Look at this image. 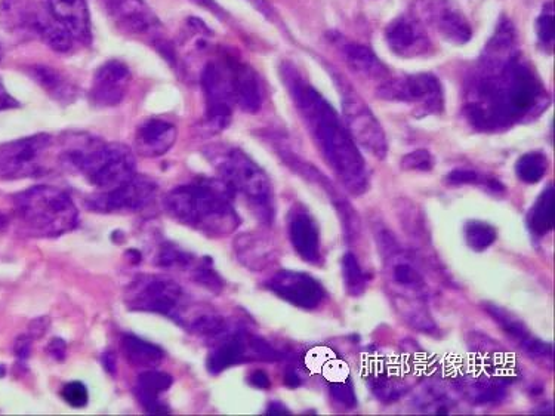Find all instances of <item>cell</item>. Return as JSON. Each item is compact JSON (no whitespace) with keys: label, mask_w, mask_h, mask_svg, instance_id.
I'll return each instance as SVG.
<instances>
[{"label":"cell","mask_w":555,"mask_h":416,"mask_svg":"<svg viewBox=\"0 0 555 416\" xmlns=\"http://www.w3.org/2000/svg\"><path fill=\"white\" fill-rule=\"evenodd\" d=\"M536 33H538L539 43H541L542 48L553 51L555 36L553 3H547L544 9H542L541 15H539L538 21H536Z\"/></svg>","instance_id":"37"},{"label":"cell","mask_w":555,"mask_h":416,"mask_svg":"<svg viewBox=\"0 0 555 416\" xmlns=\"http://www.w3.org/2000/svg\"><path fill=\"white\" fill-rule=\"evenodd\" d=\"M157 193V186L146 177L135 175L128 183L117 189L100 191L86 200V206L91 211L113 214V212L141 211L153 202Z\"/></svg>","instance_id":"15"},{"label":"cell","mask_w":555,"mask_h":416,"mask_svg":"<svg viewBox=\"0 0 555 416\" xmlns=\"http://www.w3.org/2000/svg\"><path fill=\"white\" fill-rule=\"evenodd\" d=\"M342 274H344V285L348 294L360 297L366 291V277L360 268L359 261L351 252L342 258Z\"/></svg>","instance_id":"35"},{"label":"cell","mask_w":555,"mask_h":416,"mask_svg":"<svg viewBox=\"0 0 555 416\" xmlns=\"http://www.w3.org/2000/svg\"><path fill=\"white\" fill-rule=\"evenodd\" d=\"M236 252L240 261L252 270H261L265 265L270 264L271 255H273L271 246L254 234L240 236L236 242Z\"/></svg>","instance_id":"29"},{"label":"cell","mask_w":555,"mask_h":416,"mask_svg":"<svg viewBox=\"0 0 555 416\" xmlns=\"http://www.w3.org/2000/svg\"><path fill=\"white\" fill-rule=\"evenodd\" d=\"M0 58H2V51H0Z\"/></svg>","instance_id":"51"},{"label":"cell","mask_w":555,"mask_h":416,"mask_svg":"<svg viewBox=\"0 0 555 416\" xmlns=\"http://www.w3.org/2000/svg\"><path fill=\"white\" fill-rule=\"evenodd\" d=\"M122 350L126 360L131 363L134 368L153 369L159 366L165 359V353L162 348L134 337V335H126L122 341Z\"/></svg>","instance_id":"27"},{"label":"cell","mask_w":555,"mask_h":416,"mask_svg":"<svg viewBox=\"0 0 555 416\" xmlns=\"http://www.w3.org/2000/svg\"><path fill=\"white\" fill-rule=\"evenodd\" d=\"M48 353L58 362H63L66 359V342L60 340V338H54L49 342Z\"/></svg>","instance_id":"43"},{"label":"cell","mask_w":555,"mask_h":416,"mask_svg":"<svg viewBox=\"0 0 555 416\" xmlns=\"http://www.w3.org/2000/svg\"><path fill=\"white\" fill-rule=\"evenodd\" d=\"M555 224V191L553 186L539 194L535 205L530 209L527 226L532 234L542 237L553 230Z\"/></svg>","instance_id":"28"},{"label":"cell","mask_w":555,"mask_h":416,"mask_svg":"<svg viewBox=\"0 0 555 416\" xmlns=\"http://www.w3.org/2000/svg\"><path fill=\"white\" fill-rule=\"evenodd\" d=\"M61 396L72 408H85L88 403V388L79 381L69 382L61 390Z\"/></svg>","instance_id":"41"},{"label":"cell","mask_w":555,"mask_h":416,"mask_svg":"<svg viewBox=\"0 0 555 416\" xmlns=\"http://www.w3.org/2000/svg\"><path fill=\"white\" fill-rule=\"evenodd\" d=\"M385 38L391 51L403 58L422 57L433 48L427 27L412 12L391 21Z\"/></svg>","instance_id":"17"},{"label":"cell","mask_w":555,"mask_h":416,"mask_svg":"<svg viewBox=\"0 0 555 416\" xmlns=\"http://www.w3.org/2000/svg\"><path fill=\"white\" fill-rule=\"evenodd\" d=\"M174 378L165 372L148 371L138 377L137 396L148 414H168L169 409L160 403L159 396L171 388Z\"/></svg>","instance_id":"26"},{"label":"cell","mask_w":555,"mask_h":416,"mask_svg":"<svg viewBox=\"0 0 555 416\" xmlns=\"http://www.w3.org/2000/svg\"><path fill=\"white\" fill-rule=\"evenodd\" d=\"M33 27L54 51L67 52L73 48L74 39L60 23L54 20L48 12L36 15Z\"/></svg>","instance_id":"30"},{"label":"cell","mask_w":555,"mask_h":416,"mask_svg":"<svg viewBox=\"0 0 555 416\" xmlns=\"http://www.w3.org/2000/svg\"><path fill=\"white\" fill-rule=\"evenodd\" d=\"M196 2L205 3V5H211V0H196Z\"/></svg>","instance_id":"50"},{"label":"cell","mask_w":555,"mask_h":416,"mask_svg":"<svg viewBox=\"0 0 555 416\" xmlns=\"http://www.w3.org/2000/svg\"><path fill=\"white\" fill-rule=\"evenodd\" d=\"M341 97L344 122L357 146L372 154L375 159H385L388 153L387 138L381 123L369 109L356 89L344 76L331 72Z\"/></svg>","instance_id":"8"},{"label":"cell","mask_w":555,"mask_h":416,"mask_svg":"<svg viewBox=\"0 0 555 416\" xmlns=\"http://www.w3.org/2000/svg\"><path fill=\"white\" fill-rule=\"evenodd\" d=\"M465 393L474 405L501 402L505 397V388L501 379L474 378L465 382Z\"/></svg>","instance_id":"31"},{"label":"cell","mask_w":555,"mask_h":416,"mask_svg":"<svg viewBox=\"0 0 555 416\" xmlns=\"http://www.w3.org/2000/svg\"><path fill=\"white\" fill-rule=\"evenodd\" d=\"M202 88L206 101V128L220 132L230 125L236 106L231 55L206 64L202 72Z\"/></svg>","instance_id":"10"},{"label":"cell","mask_w":555,"mask_h":416,"mask_svg":"<svg viewBox=\"0 0 555 416\" xmlns=\"http://www.w3.org/2000/svg\"><path fill=\"white\" fill-rule=\"evenodd\" d=\"M412 14L446 42L464 45L473 36L470 23L452 0H416Z\"/></svg>","instance_id":"13"},{"label":"cell","mask_w":555,"mask_h":416,"mask_svg":"<svg viewBox=\"0 0 555 416\" xmlns=\"http://www.w3.org/2000/svg\"><path fill=\"white\" fill-rule=\"evenodd\" d=\"M548 95L516 45L510 21L499 24L468 80L465 116L474 128L496 132L547 109Z\"/></svg>","instance_id":"1"},{"label":"cell","mask_w":555,"mask_h":416,"mask_svg":"<svg viewBox=\"0 0 555 416\" xmlns=\"http://www.w3.org/2000/svg\"><path fill=\"white\" fill-rule=\"evenodd\" d=\"M231 66H233L236 106L246 113H258L262 107L264 92H262L261 80H259L257 72L248 64L233 57H231Z\"/></svg>","instance_id":"24"},{"label":"cell","mask_w":555,"mask_h":416,"mask_svg":"<svg viewBox=\"0 0 555 416\" xmlns=\"http://www.w3.org/2000/svg\"><path fill=\"white\" fill-rule=\"evenodd\" d=\"M285 382L286 384L289 385V387H292V388L298 387L299 385L298 375H296L295 372H288V374H286V377H285Z\"/></svg>","instance_id":"49"},{"label":"cell","mask_w":555,"mask_h":416,"mask_svg":"<svg viewBox=\"0 0 555 416\" xmlns=\"http://www.w3.org/2000/svg\"><path fill=\"white\" fill-rule=\"evenodd\" d=\"M277 359L279 354L261 338L252 337L245 332H236V334L227 335L220 344L215 345L208 357V371L217 375L246 360L273 362Z\"/></svg>","instance_id":"14"},{"label":"cell","mask_w":555,"mask_h":416,"mask_svg":"<svg viewBox=\"0 0 555 416\" xmlns=\"http://www.w3.org/2000/svg\"><path fill=\"white\" fill-rule=\"evenodd\" d=\"M126 303L131 310L159 313L178 323H187L188 303L180 285L160 277L144 276L128 289Z\"/></svg>","instance_id":"11"},{"label":"cell","mask_w":555,"mask_h":416,"mask_svg":"<svg viewBox=\"0 0 555 416\" xmlns=\"http://www.w3.org/2000/svg\"><path fill=\"white\" fill-rule=\"evenodd\" d=\"M267 286L277 297L302 310H314L326 297L322 283L302 271H279L268 280Z\"/></svg>","instance_id":"16"},{"label":"cell","mask_w":555,"mask_h":416,"mask_svg":"<svg viewBox=\"0 0 555 416\" xmlns=\"http://www.w3.org/2000/svg\"><path fill=\"white\" fill-rule=\"evenodd\" d=\"M30 350H32V344L27 337L18 338L17 344H15V353L20 359H27L30 356Z\"/></svg>","instance_id":"46"},{"label":"cell","mask_w":555,"mask_h":416,"mask_svg":"<svg viewBox=\"0 0 555 416\" xmlns=\"http://www.w3.org/2000/svg\"><path fill=\"white\" fill-rule=\"evenodd\" d=\"M480 181L479 174L471 169H455L447 175V183L453 186H461V184H477Z\"/></svg>","instance_id":"42"},{"label":"cell","mask_w":555,"mask_h":416,"mask_svg":"<svg viewBox=\"0 0 555 416\" xmlns=\"http://www.w3.org/2000/svg\"><path fill=\"white\" fill-rule=\"evenodd\" d=\"M206 157L220 174L221 180L240 193L255 217L264 224L274 220V193L270 178L248 154L230 146H212Z\"/></svg>","instance_id":"6"},{"label":"cell","mask_w":555,"mask_h":416,"mask_svg":"<svg viewBox=\"0 0 555 416\" xmlns=\"http://www.w3.org/2000/svg\"><path fill=\"white\" fill-rule=\"evenodd\" d=\"M197 261L190 252L183 251L174 243H165L156 258V265L160 268H190Z\"/></svg>","instance_id":"36"},{"label":"cell","mask_w":555,"mask_h":416,"mask_svg":"<svg viewBox=\"0 0 555 416\" xmlns=\"http://www.w3.org/2000/svg\"><path fill=\"white\" fill-rule=\"evenodd\" d=\"M400 166L403 171H431L434 166L433 154L424 149L415 150L403 157Z\"/></svg>","instance_id":"39"},{"label":"cell","mask_w":555,"mask_h":416,"mask_svg":"<svg viewBox=\"0 0 555 416\" xmlns=\"http://www.w3.org/2000/svg\"><path fill=\"white\" fill-rule=\"evenodd\" d=\"M289 237L302 260L310 264L320 263V231L308 212H292Z\"/></svg>","instance_id":"23"},{"label":"cell","mask_w":555,"mask_h":416,"mask_svg":"<svg viewBox=\"0 0 555 416\" xmlns=\"http://www.w3.org/2000/svg\"><path fill=\"white\" fill-rule=\"evenodd\" d=\"M177 135V128L168 120L148 119L137 129V152L144 157L163 156L175 146Z\"/></svg>","instance_id":"22"},{"label":"cell","mask_w":555,"mask_h":416,"mask_svg":"<svg viewBox=\"0 0 555 416\" xmlns=\"http://www.w3.org/2000/svg\"><path fill=\"white\" fill-rule=\"evenodd\" d=\"M117 27L134 36H154L159 20L144 0H104Z\"/></svg>","instance_id":"19"},{"label":"cell","mask_w":555,"mask_h":416,"mask_svg":"<svg viewBox=\"0 0 555 416\" xmlns=\"http://www.w3.org/2000/svg\"><path fill=\"white\" fill-rule=\"evenodd\" d=\"M267 414H288V409L285 406L280 405V403H271L270 408H268Z\"/></svg>","instance_id":"48"},{"label":"cell","mask_w":555,"mask_h":416,"mask_svg":"<svg viewBox=\"0 0 555 416\" xmlns=\"http://www.w3.org/2000/svg\"><path fill=\"white\" fill-rule=\"evenodd\" d=\"M338 48L347 66L357 75L381 83L390 77V70L373 54V51H370L368 46L339 38Z\"/></svg>","instance_id":"25"},{"label":"cell","mask_w":555,"mask_h":416,"mask_svg":"<svg viewBox=\"0 0 555 416\" xmlns=\"http://www.w3.org/2000/svg\"><path fill=\"white\" fill-rule=\"evenodd\" d=\"M209 261L206 260L205 263L196 264V267L193 268V279L209 291L221 292V289L224 288V282H222L221 277L218 276L217 271L212 268Z\"/></svg>","instance_id":"38"},{"label":"cell","mask_w":555,"mask_h":416,"mask_svg":"<svg viewBox=\"0 0 555 416\" xmlns=\"http://www.w3.org/2000/svg\"><path fill=\"white\" fill-rule=\"evenodd\" d=\"M331 394L333 399L344 406L345 409L354 408L357 405L356 393H354L353 384L350 379H342V381L331 382Z\"/></svg>","instance_id":"40"},{"label":"cell","mask_w":555,"mask_h":416,"mask_svg":"<svg viewBox=\"0 0 555 416\" xmlns=\"http://www.w3.org/2000/svg\"><path fill=\"white\" fill-rule=\"evenodd\" d=\"M131 83V72L120 61H109L98 69L89 98L95 107H116L122 103Z\"/></svg>","instance_id":"18"},{"label":"cell","mask_w":555,"mask_h":416,"mask_svg":"<svg viewBox=\"0 0 555 416\" xmlns=\"http://www.w3.org/2000/svg\"><path fill=\"white\" fill-rule=\"evenodd\" d=\"M464 234L467 245L477 252L486 251L498 239L495 227L483 223V221H470V223H467Z\"/></svg>","instance_id":"34"},{"label":"cell","mask_w":555,"mask_h":416,"mask_svg":"<svg viewBox=\"0 0 555 416\" xmlns=\"http://www.w3.org/2000/svg\"><path fill=\"white\" fill-rule=\"evenodd\" d=\"M51 135L37 134L0 146V180H26L45 175L51 165Z\"/></svg>","instance_id":"9"},{"label":"cell","mask_w":555,"mask_h":416,"mask_svg":"<svg viewBox=\"0 0 555 416\" xmlns=\"http://www.w3.org/2000/svg\"><path fill=\"white\" fill-rule=\"evenodd\" d=\"M547 171L548 159L541 152L523 154L516 163L517 177L526 184L539 183L545 177Z\"/></svg>","instance_id":"33"},{"label":"cell","mask_w":555,"mask_h":416,"mask_svg":"<svg viewBox=\"0 0 555 416\" xmlns=\"http://www.w3.org/2000/svg\"><path fill=\"white\" fill-rule=\"evenodd\" d=\"M233 199L234 191L221 178H197L169 191L163 206L178 223L209 237H224L240 226Z\"/></svg>","instance_id":"3"},{"label":"cell","mask_w":555,"mask_h":416,"mask_svg":"<svg viewBox=\"0 0 555 416\" xmlns=\"http://www.w3.org/2000/svg\"><path fill=\"white\" fill-rule=\"evenodd\" d=\"M60 162L100 191L117 189L137 175L135 157L129 147L91 137L67 144V149L60 154Z\"/></svg>","instance_id":"5"},{"label":"cell","mask_w":555,"mask_h":416,"mask_svg":"<svg viewBox=\"0 0 555 416\" xmlns=\"http://www.w3.org/2000/svg\"><path fill=\"white\" fill-rule=\"evenodd\" d=\"M282 77L302 122L336 178L351 194L360 196L366 193L369 189L368 168L344 119L291 63L283 64Z\"/></svg>","instance_id":"2"},{"label":"cell","mask_w":555,"mask_h":416,"mask_svg":"<svg viewBox=\"0 0 555 416\" xmlns=\"http://www.w3.org/2000/svg\"><path fill=\"white\" fill-rule=\"evenodd\" d=\"M486 310L487 313L495 319V322L499 323L501 328L504 329L514 341H517L518 345H520L530 357L536 360H542V362H547V360L551 362V359H553V347L547 344V342L533 337L529 329L526 328V325H524L518 317L514 316L513 313L495 304H487Z\"/></svg>","instance_id":"21"},{"label":"cell","mask_w":555,"mask_h":416,"mask_svg":"<svg viewBox=\"0 0 555 416\" xmlns=\"http://www.w3.org/2000/svg\"><path fill=\"white\" fill-rule=\"evenodd\" d=\"M249 382H251L254 387L261 388V390L270 388L271 385L270 378H268V375L265 374L264 371L252 372L251 377H249Z\"/></svg>","instance_id":"44"},{"label":"cell","mask_w":555,"mask_h":416,"mask_svg":"<svg viewBox=\"0 0 555 416\" xmlns=\"http://www.w3.org/2000/svg\"><path fill=\"white\" fill-rule=\"evenodd\" d=\"M103 363L110 374H114V372H116V357H114L113 353L103 354Z\"/></svg>","instance_id":"47"},{"label":"cell","mask_w":555,"mask_h":416,"mask_svg":"<svg viewBox=\"0 0 555 416\" xmlns=\"http://www.w3.org/2000/svg\"><path fill=\"white\" fill-rule=\"evenodd\" d=\"M32 76L37 83L57 101L69 104L74 97L73 86L60 73L45 66L32 67Z\"/></svg>","instance_id":"32"},{"label":"cell","mask_w":555,"mask_h":416,"mask_svg":"<svg viewBox=\"0 0 555 416\" xmlns=\"http://www.w3.org/2000/svg\"><path fill=\"white\" fill-rule=\"evenodd\" d=\"M43 8L74 40L85 45L91 42V17L85 0H43Z\"/></svg>","instance_id":"20"},{"label":"cell","mask_w":555,"mask_h":416,"mask_svg":"<svg viewBox=\"0 0 555 416\" xmlns=\"http://www.w3.org/2000/svg\"><path fill=\"white\" fill-rule=\"evenodd\" d=\"M379 98L396 103L415 104L416 116L424 117L439 114L444 107L443 89L440 80L430 73L388 77L379 85Z\"/></svg>","instance_id":"12"},{"label":"cell","mask_w":555,"mask_h":416,"mask_svg":"<svg viewBox=\"0 0 555 416\" xmlns=\"http://www.w3.org/2000/svg\"><path fill=\"white\" fill-rule=\"evenodd\" d=\"M379 254L384 263L385 279L391 288L397 310L406 322L421 332L436 331V323L427 310L428 288L415 261L403 251L402 245L388 228L376 231Z\"/></svg>","instance_id":"4"},{"label":"cell","mask_w":555,"mask_h":416,"mask_svg":"<svg viewBox=\"0 0 555 416\" xmlns=\"http://www.w3.org/2000/svg\"><path fill=\"white\" fill-rule=\"evenodd\" d=\"M15 214L32 236L60 237L79 224V211L66 191L36 186L14 196Z\"/></svg>","instance_id":"7"},{"label":"cell","mask_w":555,"mask_h":416,"mask_svg":"<svg viewBox=\"0 0 555 416\" xmlns=\"http://www.w3.org/2000/svg\"><path fill=\"white\" fill-rule=\"evenodd\" d=\"M15 107H18V101L9 95L3 83L0 82V110L15 109Z\"/></svg>","instance_id":"45"}]
</instances>
